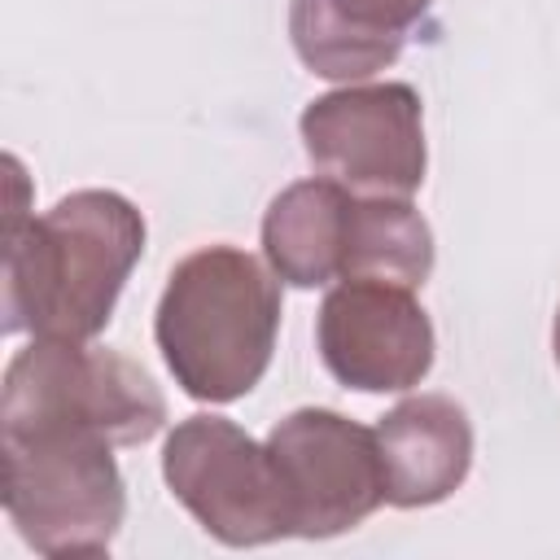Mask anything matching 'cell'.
<instances>
[{"mask_svg": "<svg viewBox=\"0 0 560 560\" xmlns=\"http://www.w3.org/2000/svg\"><path fill=\"white\" fill-rule=\"evenodd\" d=\"M13 206L4 228V332L92 341L144 254V214L109 188H79L52 210L22 214L26 175L9 158Z\"/></svg>", "mask_w": 560, "mask_h": 560, "instance_id": "1", "label": "cell"}, {"mask_svg": "<svg viewBox=\"0 0 560 560\" xmlns=\"http://www.w3.org/2000/svg\"><path fill=\"white\" fill-rule=\"evenodd\" d=\"M280 276L236 245H206L166 276L153 337L175 385L197 402L245 398L276 350Z\"/></svg>", "mask_w": 560, "mask_h": 560, "instance_id": "2", "label": "cell"}, {"mask_svg": "<svg viewBox=\"0 0 560 560\" xmlns=\"http://www.w3.org/2000/svg\"><path fill=\"white\" fill-rule=\"evenodd\" d=\"M4 512L39 556H105L127 516L114 442L83 424H4Z\"/></svg>", "mask_w": 560, "mask_h": 560, "instance_id": "3", "label": "cell"}, {"mask_svg": "<svg viewBox=\"0 0 560 560\" xmlns=\"http://www.w3.org/2000/svg\"><path fill=\"white\" fill-rule=\"evenodd\" d=\"M4 424H83L114 446H140L166 424V398L153 376L122 359L66 337H35L4 368Z\"/></svg>", "mask_w": 560, "mask_h": 560, "instance_id": "4", "label": "cell"}, {"mask_svg": "<svg viewBox=\"0 0 560 560\" xmlns=\"http://www.w3.org/2000/svg\"><path fill=\"white\" fill-rule=\"evenodd\" d=\"M162 477L197 525L228 547L293 538V512L267 442L223 416H188L162 446Z\"/></svg>", "mask_w": 560, "mask_h": 560, "instance_id": "5", "label": "cell"}, {"mask_svg": "<svg viewBox=\"0 0 560 560\" xmlns=\"http://www.w3.org/2000/svg\"><path fill=\"white\" fill-rule=\"evenodd\" d=\"M302 144L319 175L376 197H411L424 184V109L411 83H346L315 96Z\"/></svg>", "mask_w": 560, "mask_h": 560, "instance_id": "6", "label": "cell"}, {"mask_svg": "<svg viewBox=\"0 0 560 560\" xmlns=\"http://www.w3.org/2000/svg\"><path fill=\"white\" fill-rule=\"evenodd\" d=\"M280 472L293 538H337L385 503V464L376 429L328 407H298L267 433Z\"/></svg>", "mask_w": 560, "mask_h": 560, "instance_id": "7", "label": "cell"}, {"mask_svg": "<svg viewBox=\"0 0 560 560\" xmlns=\"http://www.w3.org/2000/svg\"><path fill=\"white\" fill-rule=\"evenodd\" d=\"M319 359L346 389L402 394L433 368V319L416 302L411 284L354 276L337 280L315 319Z\"/></svg>", "mask_w": 560, "mask_h": 560, "instance_id": "8", "label": "cell"}, {"mask_svg": "<svg viewBox=\"0 0 560 560\" xmlns=\"http://www.w3.org/2000/svg\"><path fill=\"white\" fill-rule=\"evenodd\" d=\"M385 464V503L433 508L451 499L472 468L468 411L446 394H416L389 407L376 424Z\"/></svg>", "mask_w": 560, "mask_h": 560, "instance_id": "9", "label": "cell"}, {"mask_svg": "<svg viewBox=\"0 0 560 560\" xmlns=\"http://www.w3.org/2000/svg\"><path fill=\"white\" fill-rule=\"evenodd\" d=\"M429 9L433 0H289V39L311 74L363 83L398 61Z\"/></svg>", "mask_w": 560, "mask_h": 560, "instance_id": "10", "label": "cell"}, {"mask_svg": "<svg viewBox=\"0 0 560 560\" xmlns=\"http://www.w3.org/2000/svg\"><path fill=\"white\" fill-rule=\"evenodd\" d=\"M354 188L315 175L271 197L262 219V254L271 271L293 289H319L346 280Z\"/></svg>", "mask_w": 560, "mask_h": 560, "instance_id": "11", "label": "cell"}, {"mask_svg": "<svg viewBox=\"0 0 560 560\" xmlns=\"http://www.w3.org/2000/svg\"><path fill=\"white\" fill-rule=\"evenodd\" d=\"M433 271V228L407 197L354 192L346 280L376 276L398 284H424Z\"/></svg>", "mask_w": 560, "mask_h": 560, "instance_id": "12", "label": "cell"}, {"mask_svg": "<svg viewBox=\"0 0 560 560\" xmlns=\"http://www.w3.org/2000/svg\"><path fill=\"white\" fill-rule=\"evenodd\" d=\"M551 350H556V363H560V306H556V324H551Z\"/></svg>", "mask_w": 560, "mask_h": 560, "instance_id": "13", "label": "cell"}]
</instances>
